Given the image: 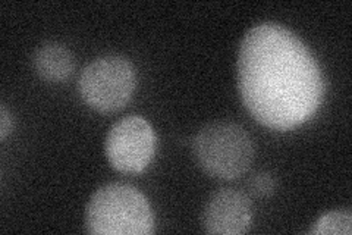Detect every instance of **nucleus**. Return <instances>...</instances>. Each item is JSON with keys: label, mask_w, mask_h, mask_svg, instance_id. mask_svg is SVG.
<instances>
[{"label": "nucleus", "mask_w": 352, "mask_h": 235, "mask_svg": "<svg viewBox=\"0 0 352 235\" xmlns=\"http://www.w3.org/2000/svg\"><path fill=\"white\" fill-rule=\"evenodd\" d=\"M194 156L203 170L219 180H236L254 161V145L250 134L228 121L203 127L192 143Z\"/></svg>", "instance_id": "7ed1b4c3"}, {"label": "nucleus", "mask_w": 352, "mask_h": 235, "mask_svg": "<svg viewBox=\"0 0 352 235\" xmlns=\"http://www.w3.org/2000/svg\"><path fill=\"white\" fill-rule=\"evenodd\" d=\"M14 128V119L12 115L9 114L5 105L0 108V140H5L8 134Z\"/></svg>", "instance_id": "9d476101"}, {"label": "nucleus", "mask_w": 352, "mask_h": 235, "mask_svg": "<svg viewBox=\"0 0 352 235\" xmlns=\"http://www.w3.org/2000/svg\"><path fill=\"white\" fill-rule=\"evenodd\" d=\"M250 190L257 197H269L276 190V180L269 172L256 174L250 181Z\"/></svg>", "instance_id": "1a4fd4ad"}, {"label": "nucleus", "mask_w": 352, "mask_h": 235, "mask_svg": "<svg viewBox=\"0 0 352 235\" xmlns=\"http://www.w3.org/2000/svg\"><path fill=\"white\" fill-rule=\"evenodd\" d=\"M157 137L150 122L138 115L118 121L104 141L106 158L118 172L141 174L151 163Z\"/></svg>", "instance_id": "39448f33"}, {"label": "nucleus", "mask_w": 352, "mask_h": 235, "mask_svg": "<svg viewBox=\"0 0 352 235\" xmlns=\"http://www.w3.org/2000/svg\"><path fill=\"white\" fill-rule=\"evenodd\" d=\"M137 75L131 61L107 54L88 63L78 78L82 102L102 114L124 109L135 92Z\"/></svg>", "instance_id": "20e7f679"}, {"label": "nucleus", "mask_w": 352, "mask_h": 235, "mask_svg": "<svg viewBox=\"0 0 352 235\" xmlns=\"http://www.w3.org/2000/svg\"><path fill=\"white\" fill-rule=\"evenodd\" d=\"M32 66L41 80L47 83H63L75 71L74 53L56 41L38 46L32 54Z\"/></svg>", "instance_id": "0eeeda50"}, {"label": "nucleus", "mask_w": 352, "mask_h": 235, "mask_svg": "<svg viewBox=\"0 0 352 235\" xmlns=\"http://www.w3.org/2000/svg\"><path fill=\"white\" fill-rule=\"evenodd\" d=\"M238 85L250 114L278 131L307 122L324 94L323 75L311 52L292 31L274 22L252 27L242 40Z\"/></svg>", "instance_id": "f257e3e1"}, {"label": "nucleus", "mask_w": 352, "mask_h": 235, "mask_svg": "<svg viewBox=\"0 0 352 235\" xmlns=\"http://www.w3.org/2000/svg\"><path fill=\"white\" fill-rule=\"evenodd\" d=\"M203 223L208 234H245L252 223V205L250 197L234 188L219 190L207 201Z\"/></svg>", "instance_id": "423d86ee"}, {"label": "nucleus", "mask_w": 352, "mask_h": 235, "mask_svg": "<svg viewBox=\"0 0 352 235\" xmlns=\"http://www.w3.org/2000/svg\"><path fill=\"white\" fill-rule=\"evenodd\" d=\"M352 225V215L346 210H332L322 215L310 229L313 235H349Z\"/></svg>", "instance_id": "6e6552de"}, {"label": "nucleus", "mask_w": 352, "mask_h": 235, "mask_svg": "<svg viewBox=\"0 0 352 235\" xmlns=\"http://www.w3.org/2000/svg\"><path fill=\"white\" fill-rule=\"evenodd\" d=\"M85 227L94 235H150L154 215L140 190L112 183L98 188L88 201Z\"/></svg>", "instance_id": "f03ea898"}]
</instances>
